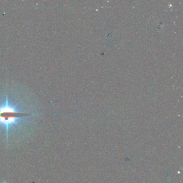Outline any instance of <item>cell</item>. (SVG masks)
Returning <instances> with one entry per match:
<instances>
[{"label":"cell","mask_w":183,"mask_h":183,"mask_svg":"<svg viewBox=\"0 0 183 183\" xmlns=\"http://www.w3.org/2000/svg\"><path fill=\"white\" fill-rule=\"evenodd\" d=\"M9 96L6 94L5 98L0 103V127L4 129L8 136V132L15 127L20 124L25 118L35 115L21 110L18 103L10 102Z\"/></svg>","instance_id":"6da1fadb"},{"label":"cell","mask_w":183,"mask_h":183,"mask_svg":"<svg viewBox=\"0 0 183 183\" xmlns=\"http://www.w3.org/2000/svg\"><path fill=\"white\" fill-rule=\"evenodd\" d=\"M6 183V182H4V183Z\"/></svg>","instance_id":"7a4b0ae2"}]
</instances>
